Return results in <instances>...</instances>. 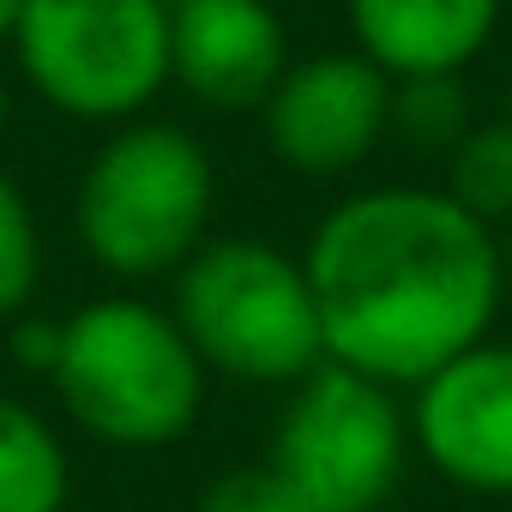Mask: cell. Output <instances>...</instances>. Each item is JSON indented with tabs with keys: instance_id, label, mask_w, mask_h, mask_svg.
I'll use <instances>...</instances> for the list:
<instances>
[{
	"instance_id": "19",
	"label": "cell",
	"mask_w": 512,
	"mask_h": 512,
	"mask_svg": "<svg viewBox=\"0 0 512 512\" xmlns=\"http://www.w3.org/2000/svg\"><path fill=\"white\" fill-rule=\"evenodd\" d=\"M7 115H13V97H7V79H0V133H7Z\"/></svg>"
},
{
	"instance_id": "3",
	"label": "cell",
	"mask_w": 512,
	"mask_h": 512,
	"mask_svg": "<svg viewBox=\"0 0 512 512\" xmlns=\"http://www.w3.org/2000/svg\"><path fill=\"white\" fill-rule=\"evenodd\" d=\"M169 314L205 368L247 386H296L326 362L308 266L272 241H205L175 272Z\"/></svg>"
},
{
	"instance_id": "4",
	"label": "cell",
	"mask_w": 512,
	"mask_h": 512,
	"mask_svg": "<svg viewBox=\"0 0 512 512\" xmlns=\"http://www.w3.org/2000/svg\"><path fill=\"white\" fill-rule=\"evenodd\" d=\"M211 193V157L193 133L163 121H127L85 163L73 223L103 272L139 284L181 272L205 247Z\"/></svg>"
},
{
	"instance_id": "13",
	"label": "cell",
	"mask_w": 512,
	"mask_h": 512,
	"mask_svg": "<svg viewBox=\"0 0 512 512\" xmlns=\"http://www.w3.org/2000/svg\"><path fill=\"white\" fill-rule=\"evenodd\" d=\"M470 91L458 73H422V79H392V115L386 133H398L410 151H452L470 133Z\"/></svg>"
},
{
	"instance_id": "7",
	"label": "cell",
	"mask_w": 512,
	"mask_h": 512,
	"mask_svg": "<svg viewBox=\"0 0 512 512\" xmlns=\"http://www.w3.org/2000/svg\"><path fill=\"white\" fill-rule=\"evenodd\" d=\"M392 115V79L362 55H308L290 61L278 91L266 97V145L278 163L326 181L356 169L380 139Z\"/></svg>"
},
{
	"instance_id": "2",
	"label": "cell",
	"mask_w": 512,
	"mask_h": 512,
	"mask_svg": "<svg viewBox=\"0 0 512 512\" xmlns=\"http://www.w3.org/2000/svg\"><path fill=\"white\" fill-rule=\"evenodd\" d=\"M49 380L67 416L109 446H169L205 398V362L187 332L139 296H97L67 314Z\"/></svg>"
},
{
	"instance_id": "16",
	"label": "cell",
	"mask_w": 512,
	"mask_h": 512,
	"mask_svg": "<svg viewBox=\"0 0 512 512\" xmlns=\"http://www.w3.org/2000/svg\"><path fill=\"white\" fill-rule=\"evenodd\" d=\"M13 356H19V368L49 374L55 356H61V320L55 326L49 320H13Z\"/></svg>"
},
{
	"instance_id": "8",
	"label": "cell",
	"mask_w": 512,
	"mask_h": 512,
	"mask_svg": "<svg viewBox=\"0 0 512 512\" xmlns=\"http://www.w3.org/2000/svg\"><path fill=\"white\" fill-rule=\"evenodd\" d=\"M416 452L470 494H512V344H470L416 386Z\"/></svg>"
},
{
	"instance_id": "15",
	"label": "cell",
	"mask_w": 512,
	"mask_h": 512,
	"mask_svg": "<svg viewBox=\"0 0 512 512\" xmlns=\"http://www.w3.org/2000/svg\"><path fill=\"white\" fill-rule=\"evenodd\" d=\"M199 512H314V506H308V494L266 458V464H247V470H223V476L205 488Z\"/></svg>"
},
{
	"instance_id": "10",
	"label": "cell",
	"mask_w": 512,
	"mask_h": 512,
	"mask_svg": "<svg viewBox=\"0 0 512 512\" xmlns=\"http://www.w3.org/2000/svg\"><path fill=\"white\" fill-rule=\"evenodd\" d=\"M500 25V0H350L356 49L386 79L464 73Z\"/></svg>"
},
{
	"instance_id": "11",
	"label": "cell",
	"mask_w": 512,
	"mask_h": 512,
	"mask_svg": "<svg viewBox=\"0 0 512 512\" xmlns=\"http://www.w3.org/2000/svg\"><path fill=\"white\" fill-rule=\"evenodd\" d=\"M67 452L37 410L0 398V512H61Z\"/></svg>"
},
{
	"instance_id": "14",
	"label": "cell",
	"mask_w": 512,
	"mask_h": 512,
	"mask_svg": "<svg viewBox=\"0 0 512 512\" xmlns=\"http://www.w3.org/2000/svg\"><path fill=\"white\" fill-rule=\"evenodd\" d=\"M37 272H43L37 211L7 175H0V320L25 314V302L37 296Z\"/></svg>"
},
{
	"instance_id": "5",
	"label": "cell",
	"mask_w": 512,
	"mask_h": 512,
	"mask_svg": "<svg viewBox=\"0 0 512 512\" xmlns=\"http://www.w3.org/2000/svg\"><path fill=\"white\" fill-rule=\"evenodd\" d=\"M19 73L73 121H133L169 85V0H25Z\"/></svg>"
},
{
	"instance_id": "18",
	"label": "cell",
	"mask_w": 512,
	"mask_h": 512,
	"mask_svg": "<svg viewBox=\"0 0 512 512\" xmlns=\"http://www.w3.org/2000/svg\"><path fill=\"white\" fill-rule=\"evenodd\" d=\"M500 272H506V284H512V223H506V235H500Z\"/></svg>"
},
{
	"instance_id": "12",
	"label": "cell",
	"mask_w": 512,
	"mask_h": 512,
	"mask_svg": "<svg viewBox=\"0 0 512 512\" xmlns=\"http://www.w3.org/2000/svg\"><path fill=\"white\" fill-rule=\"evenodd\" d=\"M458 211L476 223H512V121H476L452 151H446V187Z\"/></svg>"
},
{
	"instance_id": "9",
	"label": "cell",
	"mask_w": 512,
	"mask_h": 512,
	"mask_svg": "<svg viewBox=\"0 0 512 512\" xmlns=\"http://www.w3.org/2000/svg\"><path fill=\"white\" fill-rule=\"evenodd\" d=\"M290 73L272 0H169V79L205 109H253Z\"/></svg>"
},
{
	"instance_id": "22",
	"label": "cell",
	"mask_w": 512,
	"mask_h": 512,
	"mask_svg": "<svg viewBox=\"0 0 512 512\" xmlns=\"http://www.w3.org/2000/svg\"><path fill=\"white\" fill-rule=\"evenodd\" d=\"M61 512H73V506H61Z\"/></svg>"
},
{
	"instance_id": "20",
	"label": "cell",
	"mask_w": 512,
	"mask_h": 512,
	"mask_svg": "<svg viewBox=\"0 0 512 512\" xmlns=\"http://www.w3.org/2000/svg\"><path fill=\"white\" fill-rule=\"evenodd\" d=\"M506 121H512V73H506Z\"/></svg>"
},
{
	"instance_id": "21",
	"label": "cell",
	"mask_w": 512,
	"mask_h": 512,
	"mask_svg": "<svg viewBox=\"0 0 512 512\" xmlns=\"http://www.w3.org/2000/svg\"><path fill=\"white\" fill-rule=\"evenodd\" d=\"M374 512H398V506H392V500H386V506H374Z\"/></svg>"
},
{
	"instance_id": "17",
	"label": "cell",
	"mask_w": 512,
	"mask_h": 512,
	"mask_svg": "<svg viewBox=\"0 0 512 512\" xmlns=\"http://www.w3.org/2000/svg\"><path fill=\"white\" fill-rule=\"evenodd\" d=\"M19 13H25V0H0V43H13V31H19Z\"/></svg>"
},
{
	"instance_id": "1",
	"label": "cell",
	"mask_w": 512,
	"mask_h": 512,
	"mask_svg": "<svg viewBox=\"0 0 512 512\" xmlns=\"http://www.w3.org/2000/svg\"><path fill=\"white\" fill-rule=\"evenodd\" d=\"M302 266L326 362L380 386H422L482 344L506 290L494 229L434 187H368L338 199Z\"/></svg>"
},
{
	"instance_id": "6",
	"label": "cell",
	"mask_w": 512,
	"mask_h": 512,
	"mask_svg": "<svg viewBox=\"0 0 512 512\" xmlns=\"http://www.w3.org/2000/svg\"><path fill=\"white\" fill-rule=\"evenodd\" d=\"M410 452V416L392 404V386L320 362L296 380L290 410L272 434V464L308 494L314 512H374L392 500Z\"/></svg>"
}]
</instances>
